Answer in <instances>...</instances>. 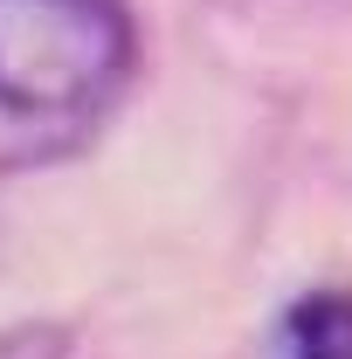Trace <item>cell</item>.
<instances>
[{"instance_id":"6da1fadb","label":"cell","mask_w":352,"mask_h":359,"mask_svg":"<svg viewBox=\"0 0 352 359\" xmlns=\"http://www.w3.org/2000/svg\"><path fill=\"white\" fill-rule=\"evenodd\" d=\"M125 0H0V111L14 125H90L132 76Z\"/></svg>"},{"instance_id":"7a4b0ae2","label":"cell","mask_w":352,"mask_h":359,"mask_svg":"<svg viewBox=\"0 0 352 359\" xmlns=\"http://www.w3.org/2000/svg\"><path fill=\"white\" fill-rule=\"evenodd\" d=\"M290 359H352V283L311 290L290 311Z\"/></svg>"}]
</instances>
